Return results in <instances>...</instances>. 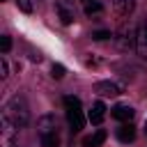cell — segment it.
Segmentation results:
<instances>
[{"instance_id": "cell-1", "label": "cell", "mask_w": 147, "mask_h": 147, "mask_svg": "<svg viewBox=\"0 0 147 147\" xmlns=\"http://www.w3.org/2000/svg\"><path fill=\"white\" fill-rule=\"evenodd\" d=\"M5 117L16 126V129H23V126H28V122H30V110H28V103H25V99H21V96H14L7 106H5Z\"/></svg>"}, {"instance_id": "cell-2", "label": "cell", "mask_w": 147, "mask_h": 147, "mask_svg": "<svg viewBox=\"0 0 147 147\" xmlns=\"http://www.w3.org/2000/svg\"><path fill=\"white\" fill-rule=\"evenodd\" d=\"M136 37H138V34L133 32L131 25H122L119 32H117V37H115V44H117L119 51H129V48L136 46Z\"/></svg>"}, {"instance_id": "cell-3", "label": "cell", "mask_w": 147, "mask_h": 147, "mask_svg": "<svg viewBox=\"0 0 147 147\" xmlns=\"http://www.w3.org/2000/svg\"><path fill=\"white\" fill-rule=\"evenodd\" d=\"M55 11H57V18L62 21V25H71V23L76 21L74 5L67 2V0H57V2H55Z\"/></svg>"}, {"instance_id": "cell-4", "label": "cell", "mask_w": 147, "mask_h": 147, "mask_svg": "<svg viewBox=\"0 0 147 147\" xmlns=\"http://www.w3.org/2000/svg\"><path fill=\"white\" fill-rule=\"evenodd\" d=\"M37 131L39 136H48V133H55L57 131V119L53 115H44L37 119Z\"/></svg>"}, {"instance_id": "cell-5", "label": "cell", "mask_w": 147, "mask_h": 147, "mask_svg": "<svg viewBox=\"0 0 147 147\" xmlns=\"http://www.w3.org/2000/svg\"><path fill=\"white\" fill-rule=\"evenodd\" d=\"M110 115L115 117V119H119V122H131L133 119V115H136V110L131 108V106H126V103H117L113 110H110Z\"/></svg>"}, {"instance_id": "cell-6", "label": "cell", "mask_w": 147, "mask_h": 147, "mask_svg": "<svg viewBox=\"0 0 147 147\" xmlns=\"http://www.w3.org/2000/svg\"><path fill=\"white\" fill-rule=\"evenodd\" d=\"M94 90H96L101 96H117V94L122 92V87H119L117 83H110V80H101V83H96Z\"/></svg>"}, {"instance_id": "cell-7", "label": "cell", "mask_w": 147, "mask_h": 147, "mask_svg": "<svg viewBox=\"0 0 147 147\" xmlns=\"http://www.w3.org/2000/svg\"><path fill=\"white\" fill-rule=\"evenodd\" d=\"M80 5H83L85 16H90V18H96L103 11V2L101 0H80Z\"/></svg>"}, {"instance_id": "cell-8", "label": "cell", "mask_w": 147, "mask_h": 147, "mask_svg": "<svg viewBox=\"0 0 147 147\" xmlns=\"http://www.w3.org/2000/svg\"><path fill=\"white\" fill-rule=\"evenodd\" d=\"M106 131L103 129H96L92 136H87V138H83V147H101L103 142H106Z\"/></svg>"}, {"instance_id": "cell-9", "label": "cell", "mask_w": 147, "mask_h": 147, "mask_svg": "<svg viewBox=\"0 0 147 147\" xmlns=\"http://www.w3.org/2000/svg\"><path fill=\"white\" fill-rule=\"evenodd\" d=\"M113 9H115V14L117 16H129L133 9H136V2L133 0H113Z\"/></svg>"}, {"instance_id": "cell-10", "label": "cell", "mask_w": 147, "mask_h": 147, "mask_svg": "<svg viewBox=\"0 0 147 147\" xmlns=\"http://www.w3.org/2000/svg\"><path fill=\"white\" fill-rule=\"evenodd\" d=\"M117 138H119V142H133V140H136V126H133L131 122L122 124V126L117 129Z\"/></svg>"}, {"instance_id": "cell-11", "label": "cell", "mask_w": 147, "mask_h": 147, "mask_svg": "<svg viewBox=\"0 0 147 147\" xmlns=\"http://www.w3.org/2000/svg\"><path fill=\"white\" fill-rule=\"evenodd\" d=\"M103 117H106V106H103L101 101L92 103V108H90V122H92V124H101Z\"/></svg>"}, {"instance_id": "cell-12", "label": "cell", "mask_w": 147, "mask_h": 147, "mask_svg": "<svg viewBox=\"0 0 147 147\" xmlns=\"http://www.w3.org/2000/svg\"><path fill=\"white\" fill-rule=\"evenodd\" d=\"M67 122L71 124L74 131H80L83 124H85V117H83V110H67Z\"/></svg>"}, {"instance_id": "cell-13", "label": "cell", "mask_w": 147, "mask_h": 147, "mask_svg": "<svg viewBox=\"0 0 147 147\" xmlns=\"http://www.w3.org/2000/svg\"><path fill=\"white\" fill-rule=\"evenodd\" d=\"M136 51L140 53V57L147 60V28H145V25L138 30V37H136Z\"/></svg>"}, {"instance_id": "cell-14", "label": "cell", "mask_w": 147, "mask_h": 147, "mask_svg": "<svg viewBox=\"0 0 147 147\" xmlns=\"http://www.w3.org/2000/svg\"><path fill=\"white\" fill-rule=\"evenodd\" d=\"M41 147H60V136H57V131H55V133H48V136H41Z\"/></svg>"}, {"instance_id": "cell-15", "label": "cell", "mask_w": 147, "mask_h": 147, "mask_svg": "<svg viewBox=\"0 0 147 147\" xmlns=\"http://www.w3.org/2000/svg\"><path fill=\"white\" fill-rule=\"evenodd\" d=\"M64 108L67 110H80V99L78 96H64Z\"/></svg>"}, {"instance_id": "cell-16", "label": "cell", "mask_w": 147, "mask_h": 147, "mask_svg": "<svg viewBox=\"0 0 147 147\" xmlns=\"http://www.w3.org/2000/svg\"><path fill=\"white\" fill-rule=\"evenodd\" d=\"M113 34H110V30H94L92 32V39L94 41H106V39H110Z\"/></svg>"}, {"instance_id": "cell-17", "label": "cell", "mask_w": 147, "mask_h": 147, "mask_svg": "<svg viewBox=\"0 0 147 147\" xmlns=\"http://www.w3.org/2000/svg\"><path fill=\"white\" fill-rule=\"evenodd\" d=\"M0 51H2V53H9V51H11V37H9V34H2V37H0Z\"/></svg>"}, {"instance_id": "cell-18", "label": "cell", "mask_w": 147, "mask_h": 147, "mask_svg": "<svg viewBox=\"0 0 147 147\" xmlns=\"http://www.w3.org/2000/svg\"><path fill=\"white\" fill-rule=\"evenodd\" d=\"M16 5H18V9H21V11H25V14H30V11H32V2H30V0H16Z\"/></svg>"}, {"instance_id": "cell-19", "label": "cell", "mask_w": 147, "mask_h": 147, "mask_svg": "<svg viewBox=\"0 0 147 147\" xmlns=\"http://www.w3.org/2000/svg\"><path fill=\"white\" fill-rule=\"evenodd\" d=\"M0 76H2V78L9 76V67H7V60H5V57H0Z\"/></svg>"}, {"instance_id": "cell-20", "label": "cell", "mask_w": 147, "mask_h": 147, "mask_svg": "<svg viewBox=\"0 0 147 147\" xmlns=\"http://www.w3.org/2000/svg\"><path fill=\"white\" fill-rule=\"evenodd\" d=\"M51 71H53V78H62V76H64V67H62V64H53Z\"/></svg>"}, {"instance_id": "cell-21", "label": "cell", "mask_w": 147, "mask_h": 147, "mask_svg": "<svg viewBox=\"0 0 147 147\" xmlns=\"http://www.w3.org/2000/svg\"><path fill=\"white\" fill-rule=\"evenodd\" d=\"M145 131H147V124H145Z\"/></svg>"}, {"instance_id": "cell-22", "label": "cell", "mask_w": 147, "mask_h": 147, "mask_svg": "<svg viewBox=\"0 0 147 147\" xmlns=\"http://www.w3.org/2000/svg\"><path fill=\"white\" fill-rule=\"evenodd\" d=\"M145 28H147V23H145Z\"/></svg>"}, {"instance_id": "cell-23", "label": "cell", "mask_w": 147, "mask_h": 147, "mask_svg": "<svg viewBox=\"0 0 147 147\" xmlns=\"http://www.w3.org/2000/svg\"><path fill=\"white\" fill-rule=\"evenodd\" d=\"M2 2H5V0H2Z\"/></svg>"}]
</instances>
